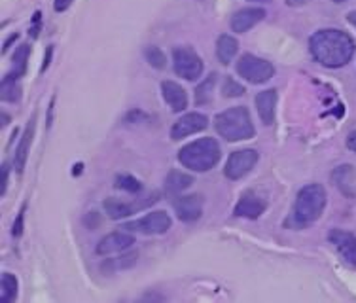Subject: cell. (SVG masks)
<instances>
[{"mask_svg":"<svg viewBox=\"0 0 356 303\" xmlns=\"http://www.w3.org/2000/svg\"><path fill=\"white\" fill-rule=\"evenodd\" d=\"M35 129H36V114H33L31 117V122H29L27 129L23 133V137L19 140V146H17V150H15L14 156V167L15 171L23 172L25 165H27V159H29V152H31V146H33V138H35Z\"/></svg>","mask_w":356,"mask_h":303,"instance_id":"cell-15","label":"cell"},{"mask_svg":"<svg viewBox=\"0 0 356 303\" xmlns=\"http://www.w3.org/2000/svg\"><path fill=\"white\" fill-rule=\"evenodd\" d=\"M17 297V279L12 273H2L0 279V302L12 303Z\"/></svg>","mask_w":356,"mask_h":303,"instance_id":"cell-23","label":"cell"},{"mask_svg":"<svg viewBox=\"0 0 356 303\" xmlns=\"http://www.w3.org/2000/svg\"><path fill=\"white\" fill-rule=\"evenodd\" d=\"M214 129L220 137H224L229 142H239L254 137V125L250 112L245 106H232L227 110L220 112L214 117Z\"/></svg>","mask_w":356,"mask_h":303,"instance_id":"cell-4","label":"cell"},{"mask_svg":"<svg viewBox=\"0 0 356 303\" xmlns=\"http://www.w3.org/2000/svg\"><path fill=\"white\" fill-rule=\"evenodd\" d=\"M137 263V252H127V254H122L120 258H114V260H106V263L103 265V271H118V269H129Z\"/></svg>","mask_w":356,"mask_h":303,"instance_id":"cell-24","label":"cell"},{"mask_svg":"<svg viewBox=\"0 0 356 303\" xmlns=\"http://www.w3.org/2000/svg\"><path fill=\"white\" fill-rule=\"evenodd\" d=\"M207 125H209V117L205 114L190 112V114H184L172 124L171 138L172 140H180V138L190 137V135H195V133L207 129Z\"/></svg>","mask_w":356,"mask_h":303,"instance_id":"cell-9","label":"cell"},{"mask_svg":"<svg viewBox=\"0 0 356 303\" xmlns=\"http://www.w3.org/2000/svg\"><path fill=\"white\" fill-rule=\"evenodd\" d=\"M250 2H267V0H250Z\"/></svg>","mask_w":356,"mask_h":303,"instance_id":"cell-41","label":"cell"},{"mask_svg":"<svg viewBox=\"0 0 356 303\" xmlns=\"http://www.w3.org/2000/svg\"><path fill=\"white\" fill-rule=\"evenodd\" d=\"M237 74L250 83H266L275 74V67L261 57L245 54L237 61Z\"/></svg>","mask_w":356,"mask_h":303,"instance_id":"cell-5","label":"cell"},{"mask_svg":"<svg viewBox=\"0 0 356 303\" xmlns=\"http://www.w3.org/2000/svg\"><path fill=\"white\" fill-rule=\"evenodd\" d=\"M192 184V174H186V172L177 171V169L169 171L167 179H165V190H167V193H171V195H180V193L186 192Z\"/></svg>","mask_w":356,"mask_h":303,"instance_id":"cell-18","label":"cell"},{"mask_svg":"<svg viewBox=\"0 0 356 303\" xmlns=\"http://www.w3.org/2000/svg\"><path fill=\"white\" fill-rule=\"evenodd\" d=\"M114 186H116L118 190H124V192L129 193H138L143 190V184H140L135 177H131V174H118L116 184H114Z\"/></svg>","mask_w":356,"mask_h":303,"instance_id":"cell-28","label":"cell"},{"mask_svg":"<svg viewBox=\"0 0 356 303\" xmlns=\"http://www.w3.org/2000/svg\"><path fill=\"white\" fill-rule=\"evenodd\" d=\"M347 21H349L350 25L356 28V10H355V12H350V14L347 15Z\"/></svg>","mask_w":356,"mask_h":303,"instance_id":"cell-39","label":"cell"},{"mask_svg":"<svg viewBox=\"0 0 356 303\" xmlns=\"http://www.w3.org/2000/svg\"><path fill=\"white\" fill-rule=\"evenodd\" d=\"M15 40H17V35L10 36V38H8V40L4 42V48H2V51H8V48H10V44H12V42H15Z\"/></svg>","mask_w":356,"mask_h":303,"instance_id":"cell-38","label":"cell"},{"mask_svg":"<svg viewBox=\"0 0 356 303\" xmlns=\"http://www.w3.org/2000/svg\"><path fill=\"white\" fill-rule=\"evenodd\" d=\"M175 211L182 222H195L203 214V201L199 195H180L175 199Z\"/></svg>","mask_w":356,"mask_h":303,"instance_id":"cell-12","label":"cell"},{"mask_svg":"<svg viewBox=\"0 0 356 303\" xmlns=\"http://www.w3.org/2000/svg\"><path fill=\"white\" fill-rule=\"evenodd\" d=\"M326 208V190L321 184H307L296 195L294 207L284 220L288 229H305L313 226Z\"/></svg>","mask_w":356,"mask_h":303,"instance_id":"cell-2","label":"cell"},{"mask_svg":"<svg viewBox=\"0 0 356 303\" xmlns=\"http://www.w3.org/2000/svg\"><path fill=\"white\" fill-rule=\"evenodd\" d=\"M267 203L266 199H261L260 195H256L254 192H245L241 195L239 203L235 205L233 214L239 218H248V220H256L260 218L261 214L266 213Z\"/></svg>","mask_w":356,"mask_h":303,"instance_id":"cell-11","label":"cell"},{"mask_svg":"<svg viewBox=\"0 0 356 303\" xmlns=\"http://www.w3.org/2000/svg\"><path fill=\"white\" fill-rule=\"evenodd\" d=\"M29 56H31V46L23 44L14 51V57H12V63H14V74L23 76L27 72V63Z\"/></svg>","mask_w":356,"mask_h":303,"instance_id":"cell-25","label":"cell"},{"mask_svg":"<svg viewBox=\"0 0 356 303\" xmlns=\"http://www.w3.org/2000/svg\"><path fill=\"white\" fill-rule=\"evenodd\" d=\"M40 17H42L40 12H36L35 17H33V27H31V31H29L33 38H36V36H38V33H40Z\"/></svg>","mask_w":356,"mask_h":303,"instance_id":"cell-33","label":"cell"},{"mask_svg":"<svg viewBox=\"0 0 356 303\" xmlns=\"http://www.w3.org/2000/svg\"><path fill=\"white\" fill-rule=\"evenodd\" d=\"M17 78L21 76L17 74H8L2 78V101L6 103H17L21 99V85L17 82Z\"/></svg>","mask_w":356,"mask_h":303,"instance_id":"cell-21","label":"cell"},{"mask_svg":"<svg viewBox=\"0 0 356 303\" xmlns=\"http://www.w3.org/2000/svg\"><path fill=\"white\" fill-rule=\"evenodd\" d=\"M332 179L336 182V186L343 192V195L347 197H355V172L350 165H341L337 167Z\"/></svg>","mask_w":356,"mask_h":303,"instance_id":"cell-19","label":"cell"},{"mask_svg":"<svg viewBox=\"0 0 356 303\" xmlns=\"http://www.w3.org/2000/svg\"><path fill=\"white\" fill-rule=\"evenodd\" d=\"M104 213L108 214L112 220H122V218H127V216L133 214V207L124 203V201L108 197L104 201Z\"/></svg>","mask_w":356,"mask_h":303,"instance_id":"cell-22","label":"cell"},{"mask_svg":"<svg viewBox=\"0 0 356 303\" xmlns=\"http://www.w3.org/2000/svg\"><path fill=\"white\" fill-rule=\"evenodd\" d=\"M258 152L252 148H245V150L233 152L232 156L227 158L226 167H224V174L229 180H241L243 177H247L248 172L252 171L254 165L258 163Z\"/></svg>","mask_w":356,"mask_h":303,"instance_id":"cell-7","label":"cell"},{"mask_svg":"<svg viewBox=\"0 0 356 303\" xmlns=\"http://www.w3.org/2000/svg\"><path fill=\"white\" fill-rule=\"evenodd\" d=\"M328 241L336 247L345 262L349 265H356V235L343 231V229H332L328 234Z\"/></svg>","mask_w":356,"mask_h":303,"instance_id":"cell-10","label":"cell"},{"mask_svg":"<svg viewBox=\"0 0 356 303\" xmlns=\"http://www.w3.org/2000/svg\"><path fill=\"white\" fill-rule=\"evenodd\" d=\"M8 186V165H2V195L6 193Z\"/></svg>","mask_w":356,"mask_h":303,"instance_id":"cell-36","label":"cell"},{"mask_svg":"<svg viewBox=\"0 0 356 303\" xmlns=\"http://www.w3.org/2000/svg\"><path fill=\"white\" fill-rule=\"evenodd\" d=\"M220 154V145L214 138H197L178 150V161L190 171L207 172L218 163Z\"/></svg>","mask_w":356,"mask_h":303,"instance_id":"cell-3","label":"cell"},{"mask_svg":"<svg viewBox=\"0 0 356 303\" xmlns=\"http://www.w3.org/2000/svg\"><path fill=\"white\" fill-rule=\"evenodd\" d=\"M347 148L356 154V131L349 133V137H347Z\"/></svg>","mask_w":356,"mask_h":303,"instance_id":"cell-35","label":"cell"},{"mask_svg":"<svg viewBox=\"0 0 356 303\" xmlns=\"http://www.w3.org/2000/svg\"><path fill=\"white\" fill-rule=\"evenodd\" d=\"M161 95H163L165 103L171 106L172 112L186 110V106H188V93L178 83L171 82V80H165L161 83Z\"/></svg>","mask_w":356,"mask_h":303,"instance_id":"cell-16","label":"cell"},{"mask_svg":"<svg viewBox=\"0 0 356 303\" xmlns=\"http://www.w3.org/2000/svg\"><path fill=\"white\" fill-rule=\"evenodd\" d=\"M332 2H336V4H341V2H345V0H332Z\"/></svg>","mask_w":356,"mask_h":303,"instance_id":"cell-40","label":"cell"},{"mask_svg":"<svg viewBox=\"0 0 356 303\" xmlns=\"http://www.w3.org/2000/svg\"><path fill=\"white\" fill-rule=\"evenodd\" d=\"M144 57H146V61L150 63V67L158 70H163L165 65H167V59H165V54L156 46H148V48L144 49Z\"/></svg>","mask_w":356,"mask_h":303,"instance_id":"cell-27","label":"cell"},{"mask_svg":"<svg viewBox=\"0 0 356 303\" xmlns=\"http://www.w3.org/2000/svg\"><path fill=\"white\" fill-rule=\"evenodd\" d=\"M256 108L258 116L266 125H271L275 122V110H277V91L266 90L256 95Z\"/></svg>","mask_w":356,"mask_h":303,"instance_id":"cell-17","label":"cell"},{"mask_svg":"<svg viewBox=\"0 0 356 303\" xmlns=\"http://www.w3.org/2000/svg\"><path fill=\"white\" fill-rule=\"evenodd\" d=\"M172 65L175 72L188 82H195L203 74V61L192 48H175L172 49Z\"/></svg>","mask_w":356,"mask_h":303,"instance_id":"cell-6","label":"cell"},{"mask_svg":"<svg viewBox=\"0 0 356 303\" xmlns=\"http://www.w3.org/2000/svg\"><path fill=\"white\" fill-rule=\"evenodd\" d=\"M171 224L172 222L169 218V214L165 213V211H156V213L146 214V216L138 218V220L125 224L124 229L143 235H161L171 229Z\"/></svg>","mask_w":356,"mask_h":303,"instance_id":"cell-8","label":"cell"},{"mask_svg":"<svg viewBox=\"0 0 356 303\" xmlns=\"http://www.w3.org/2000/svg\"><path fill=\"white\" fill-rule=\"evenodd\" d=\"M222 93H224V97H229V99H233V97L245 95V88H243L241 83L235 82L232 76H226L224 85H222Z\"/></svg>","mask_w":356,"mask_h":303,"instance_id":"cell-29","label":"cell"},{"mask_svg":"<svg viewBox=\"0 0 356 303\" xmlns=\"http://www.w3.org/2000/svg\"><path fill=\"white\" fill-rule=\"evenodd\" d=\"M264 17H266V10L264 8H243V10L232 15L233 33L243 35V33L250 31L256 23H260Z\"/></svg>","mask_w":356,"mask_h":303,"instance_id":"cell-14","label":"cell"},{"mask_svg":"<svg viewBox=\"0 0 356 303\" xmlns=\"http://www.w3.org/2000/svg\"><path fill=\"white\" fill-rule=\"evenodd\" d=\"M309 49L316 63L328 69H341L355 56V40L339 28H322L309 38Z\"/></svg>","mask_w":356,"mask_h":303,"instance_id":"cell-1","label":"cell"},{"mask_svg":"<svg viewBox=\"0 0 356 303\" xmlns=\"http://www.w3.org/2000/svg\"><path fill=\"white\" fill-rule=\"evenodd\" d=\"M51 54H54V46H49L48 51H46V57H44V63H42V69H40V72H44V70H48L49 61H51Z\"/></svg>","mask_w":356,"mask_h":303,"instance_id":"cell-34","label":"cell"},{"mask_svg":"<svg viewBox=\"0 0 356 303\" xmlns=\"http://www.w3.org/2000/svg\"><path fill=\"white\" fill-rule=\"evenodd\" d=\"M74 0H55L54 2V10L55 12H67L70 6H72Z\"/></svg>","mask_w":356,"mask_h":303,"instance_id":"cell-32","label":"cell"},{"mask_svg":"<svg viewBox=\"0 0 356 303\" xmlns=\"http://www.w3.org/2000/svg\"><path fill=\"white\" fill-rule=\"evenodd\" d=\"M131 245H135V237L133 235L124 234V231H114V234H108L99 241V245H97V254L106 256L114 254V252H124Z\"/></svg>","mask_w":356,"mask_h":303,"instance_id":"cell-13","label":"cell"},{"mask_svg":"<svg viewBox=\"0 0 356 303\" xmlns=\"http://www.w3.org/2000/svg\"><path fill=\"white\" fill-rule=\"evenodd\" d=\"M25 208H27V205H23L19 211V214H17V218H15L14 226H12V235L14 237H21L23 235V229H25Z\"/></svg>","mask_w":356,"mask_h":303,"instance_id":"cell-30","label":"cell"},{"mask_svg":"<svg viewBox=\"0 0 356 303\" xmlns=\"http://www.w3.org/2000/svg\"><path fill=\"white\" fill-rule=\"evenodd\" d=\"M237 51H239V44L237 40L229 35H222L216 42V56H218L220 63H224V65H229L233 61V57L237 56Z\"/></svg>","mask_w":356,"mask_h":303,"instance_id":"cell-20","label":"cell"},{"mask_svg":"<svg viewBox=\"0 0 356 303\" xmlns=\"http://www.w3.org/2000/svg\"><path fill=\"white\" fill-rule=\"evenodd\" d=\"M83 224L89 227V229H95V227L101 226V216L97 213H89L88 216H86V220H83Z\"/></svg>","mask_w":356,"mask_h":303,"instance_id":"cell-31","label":"cell"},{"mask_svg":"<svg viewBox=\"0 0 356 303\" xmlns=\"http://www.w3.org/2000/svg\"><path fill=\"white\" fill-rule=\"evenodd\" d=\"M307 2H311V0H286V4L288 6H303V4H307Z\"/></svg>","mask_w":356,"mask_h":303,"instance_id":"cell-37","label":"cell"},{"mask_svg":"<svg viewBox=\"0 0 356 303\" xmlns=\"http://www.w3.org/2000/svg\"><path fill=\"white\" fill-rule=\"evenodd\" d=\"M216 78H218V76L213 72L209 78H205L203 82L199 83V88L195 90V103L207 104L209 101H211V91H213L214 83H216Z\"/></svg>","mask_w":356,"mask_h":303,"instance_id":"cell-26","label":"cell"}]
</instances>
